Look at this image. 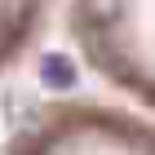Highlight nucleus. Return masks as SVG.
<instances>
[{
  "mask_svg": "<svg viewBox=\"0 0 155 155\" xmlns=\"http://www.w3.org/2000/svg\"><path fill=\"white\" fill-rule=\"evenodd\" d=\"M9 155H155V129L115 107H49Z\"/></svg>",
  "mask_w": 155,
  "mask_h": 155,
  "instance_id": "nucleus-1",
  "label": "nucleus"
}]
</instances>
